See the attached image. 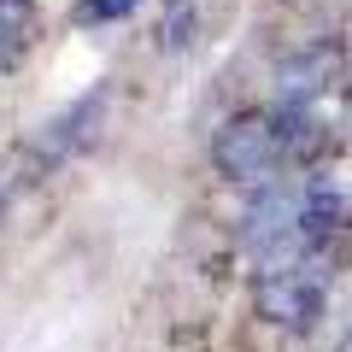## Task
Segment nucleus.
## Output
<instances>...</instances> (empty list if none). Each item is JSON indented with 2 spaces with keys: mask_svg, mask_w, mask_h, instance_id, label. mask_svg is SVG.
I'll use <instances>...</instances> for the list:
<instances>
[{
  "mask_svg": "<svg viewBox=\"0 0 352 352\" xmlns=\"http://www.w3.org/2000/svg\"><path fill=\"white\" fill-rule=\"evenodd\" d=\"M141 0H82L76 6V24H118V18H129Z\"/></svg>",
  "mask_w": 352,
  "mask_h": 352,
  "instance_id": "8",
  "label": "nucleus"
},
{
  "mask_svg": "<svg viewBox=\"0 0 352 352\" xmlns=\"http://www.w3.org/2000/svg\"><path fill=\"white\" fill-rule=\"evenodd\" d=\"M340 352H352V335H346V340H340Z\"/></svg>",
  "mask_w": 352,
  "mask_h": 352,
  "instance_id": "9",
  "label": "nucleus"
},
{
  "mask_svg": "<svg viewBox=\"0 0 352 352\" xmlns=\"http://www.w3.org/2000/svg\"><path fill=\"white\" fill-rule=\"evenodd\" d=\"M252 305H258L264 323L294 329V335H311L317 317H323V270L294 264V270H276V276H258Z\"/></svg>",
  "mask_w": 352,
  "mask_h": 352,
  "instance_id": "2",
  "label": "nucleus"
},
{
  "mask_svg": "<svg viewBox=\"0 0 352 352\" xmlns=\"http://www.w3.org/2000/svg\"><path fill=\"white\" fill-rule=\"evenodd\" d=\"M0 212H6V188H0Z\"/></svg>",
  "mask_w": 352,
  "mask_h": 352,
  "instance_id": "10",
  "label": "nucleus"
},
{
  "mask_svg": "<svg viewBox=\"0 0 352 352\" xmlns=\"http://www.w3.org/2000/svg\"><path fill=\"white\" fill-rule=\"evenodd\" d=\"M159 41H164V53H182V47L194 41V6H188V0H176V6H170V18H164Z\"/></svg>",
  "mask_w": 352,
  "mask_h": 352,
  "instance_id": "7",
  "label": "nucleus"
},
{
  "mask_svg": "<svg viewBox=\"0 0 352 352\" xmlns=\"http://www.w3.org/2000/svg\"><path fill=\"white\" fill-rule=\"evenodd\" d=\"M270 124H276V147H282V164H305V159H317V153L329 147V129L317 124V118L305 112V106H282V100H276Z\"/></svg>",
  "mask_w": 352,
  "mask_h": 352,
  "instance_id": "5",
  "label": "nucleus"
},
{
  "mask_svg": "<svg viewBox=\"0 0 352 352\" xmlns=\"http://www.w3.org/2000/svg\"><path fill=\"white\" fill-rule=\"evenodd\" d=\"M305 188H311V182H300V176H270V182H258L252 200H247V212H241V229H235L241 252L264 247L270 235L300 229V217H305Z\"/></svg>",
  "mask_w": 352,
  "mask_h": 352,
  "instance_id": "3",
  "label": "nucleus"
},
{
  "mask_svg": "<svg viewBox=\"0 0 352 352\" xmlns=\"http://www.w3.org/2000/svg\"><path fill=\"white\" fill-rule=\"evenodd\" d=\"M30 47V0H0V71H12Z\"/></svg>",
  "mask_w": 352,
  "mask_h": 352,
  "instance_id": "6",
  "label": "nucleus"
},
{
  "mask_svg": "<svg viewBox=\"0 0 352 352\" xmlns=\"http://www.w3.org/2000/svg\"><path fill=\"white\" fill-rule=\"evenodd\" d=\"M335 82H340V53L329 47V41L300 47V53H288V59L276 65V100L282 106H311L317 94H329Z\"/></svg>",
  "mask_w": 352,
  "mask_h": 352,
  "instance_id": "4",
  "label": "nucleus"
},
{
  "mask_svg": "<svg viewBox=\"0 0 352 352\" xmlns=\"http://www.w3.org/2000/svg\"><path fill=\"white\" fill-rule=\"evenodd\" d=\"M212 164H217L223 182H235V188H258V182H270V176L282 170V147H276V124H270V112L229 118V124L217 129V141H212Z\"/></svg>",
  "mask_w": 352,
  "mask_h": 352,
  "instance_id": "1",
  "label": "nucleus"
}]
</instances>
